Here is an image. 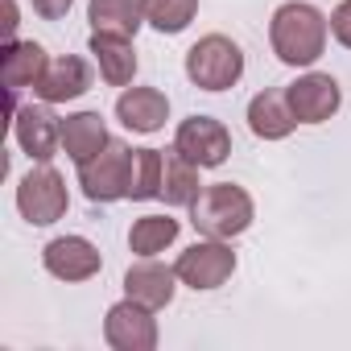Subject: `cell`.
Listing matches in <instances>:
<instances>
[{
    "mask_svg": "<svg viewBox=\"0 0 351 351\" xmlns=\"http://www.w3.org/2000/svg\"><path fill=\"white\" fill-rule=\"evenodd\" d=\"M5 34H9V42H17V5L13 0L5 5Z\"/></svg>",
    "mask_w": 351,
    "mask_h": 351,
    "instance_id": "484cf974",
    "label": "cell"
},
{
    "mask_svg": "<svg viewBox=\"0 0 351 351\" xmlns=\"http://www.w3.org/2000/svg\"><path fill=\"white\" fill-rule=\"evenodd\" d=\"M161 173H165V153L161 149H132L128 199H136V203L161 199Z\"/></svg>",
    "mask_w": 351,
    "mask_h": 351,
    "instance_id": "44dd1931",
    "label": "cell"
},
{
    "mask_svg": "<svg viewBox=\"0 0 351 351\" xmlns=\"http://www.w3.org/2000/svg\"><path fill=\"white\" fill-rule=\"evenodd\" d=\"M330 38L351 50V0H343V5L330 13Z\"/></svg>",
    "mask_w": 351,
    "mask_h": 351,
    "instance_id": "cb8c5ba5",
    "label": "cell"
},
{
    "mask_svg": "<svg viewBox=\"0 0 351 351\" xmlns=\"http://www.w3.org/2000/svg\"><path fill=\"white\" fill-rule=\"evenodd\" d=\"M248 128L261 141H285L298 128L285 91H261V95H252V104H248Z\"/></svg>",
    "mask_w": 351,
    "mask_h": 351,
    "instance_id": "2e32d148",
    "label": "cell"
},
{
    "mask_svg": "<svg viewBox=\"0 0 351 351\" xmlns=\"http://www.w3.org/2000/svg\"><path fill=\"white\" fill-rule=\"evenodd\" d=\"M326 34H330V17H322L306 0H289L269 21L273 54L285 66H314L326 50Z\"/></svg>",
    "mask_w": 351,
    "mask_h": 351,
    "instance_id": "6da1fadb",
    "label": "cell"
},
{
    "mask_svg": "<svg viewBox=\"0 0 351 351\" xmlns=\"http://www.w3.org/2000/svg\"><path fill=\"white\" fill-rule=\"evenodd\" d=\"M199 195H203L199 165L186 161L178 149H169V153H165V173H161V199H165L169 207H191Z\"/></svg>",
    "mask_w": 351,
    "mask_h": 351,
    "instance_id": "ffe728a7",
    "label": "cell"
},
{
    "mask_svg": "<svg viewBox=\"0 0 351 351\" xmlns=\"http://www.w3.org/2000/svg\"><path fill=\"white\" fill-rule=\"evenodd\" d=\"M71 5H75V0H34V13L46 17V21H62L71 13Z\"/></svg>",
    "mask_w": 351,
    "mask_h": 351,
    "instance_id": "d4e9b609",
    "label": "cell"
},
{
    "mask_svg": "<svg viewBox=\"0 0 351 351\" xmlns=\"http://www.w3.org/2000/svg\"><path fill=\"white\" fill-rule=\"evenodd\" d=\"M108 141H112V136H108V128H104V116H99V112H75V116H66V120H62V153H66L75 165L91 161Z\"/></svg>",
    "mask_w": 351,
    "mask_h": 351,
    "instance_id": "ac0fdd59",
    "label": "cell"
},
{
    "mask_svg": "<svg viewBox=\"0 0 351 351\" xmlns=\"http://www.w3.org/2000/svg\"><path fill=\"white\" fill-rule=\"evenodd\" d=\"M252 195L236 182H215V186H203V195L191 203V223L199 236H211V240H236L252 228Z\"/></svg>",
    "mask_w": 351,
    "mask_h": 351,
    "instance_id": "7a4b0ae2",
    "label": "cell"
},
{
    "mask_svg": "<svg viewBox=\"0 0 351 351\" xmlns=\"http://www.w3.org/2000/svg\"><path fill=\"white\" fill-rule=\"evenodd\" d=\"M91 34H112V38H136L145 25V0H91L87 5Z\"/></svg>",
    "mask_w": 351,
    "mask_h": 351,
    "instance_id": "9a60e30c",
    "label": "cell"
},
{
    "mask_svg": "<svg viewBox=\"0 0 351 351\" xmlns=\"http://www.w3.org/2000/svg\"><path fill=\"white\" fill-rule=\"evenodd\" d=\"M13 136L29 161H54L62 149V120L50 112V104H25L13 116Z\"/></svg>",
    "mask_w": 351,
    "mask_h": 351,
    "instance_id": "ba28073f",
    "label": "cell"
},
{
    "mask_svg": "<svg viewBox=\"0 0 351 351\" xmlns=\"http://www.w3.org/2000/svg\"><path fill=\"white\" fill-rule=\"evenodd\" d=\"M42 265L50 277L58 281H91L99 269H104V256L91 240L83 236H58L42 248Z\"/></svg>",
    "mask_w": 351,
    "mask_h": 351,
    "instance_id": "8fae6325",
    "label": "cell"
},
{
    "mask_svg": "<svg viewBox=\"0 0 351 351\" xmlns=\"http://www.w3.org/2000/svg\"><path fill=\"white\" fill-rule=\"evenodd\" d=\"M173 273H178V281L191 285L195 293H199V289H219V285L236 273V252H232L228 240L203 236L199 244H191L178 261H173Z\"/></svg>",
    "mask_w": 351,
    "mask_h": 351,
    "instance_id": "8992f818",
    "label": "cell"
},
{
    "mask_svg": "<svg viewBox=\"0 0 351 351\" xmlns=\"http://www.w3.org/2000/svg\"><path fill=\"white\" fill-rule=\"evenodd\" d=\"M128 173H132V149L124 141H108L91 161L79 165V186L91 203H120L128 199Z\"/></svg>",
    "mask_w": 351,
    "mask_h": 351,
    "instance_id": "5b68a950",
    "label": "cell"
},
{
    "mask_svg": "<svg viewBox=\"0 0 351 351\" xmlns=\"http://www.w3.org/2000/svg\"><path fill=\"white\" fill-rule=\"evenodd\" d=\"M91 54L99 62V79L108 87H128L136 79V50L128 38H112V34H91Z\"/></svg>",
    "mask_w": 351,
    "mask_h": 351,
    "instance_id": "e0dca14e",
    "label": "cell"
},
{
    "mask_svg": "<svg viewBox=\"0 0 351 351\" xmlns=\"http://www.w3.org/2000/svg\"><path fill=\"white\" fill-rule=\"evenodd\" d=\"M173 240H178V219H169V215H141L128 228V248L136 256H157Z\"/></svg>",
    "mask_w": 351,
    "mask_h": 351,
    "instance_id": "7402d4cb",
    "label": "cell"
},
{
    "mask_svg": "<svg viewBox=\"0 0 351 351\" xmlns=\"http://www.w3.org/2000/svg\"><path fill=\"white\" fill-rule=\"evenodd\" d=\"M66 207H71L66 182H62V173L50 161H38L25 178L17 182V211L25 215V223L50 228V223H58L66 215Z\"/></svg>",
    "mask_w": 351,
    "mask_h": 351,
    "instance_id": "277c9868",
    "label": "cell"
},
{
    "mask_svg": "<svg viewBox=\"0 0 351 351\" xmlns=\"http://www.w3.org/2000/svg\"><path fill=\"white\" fill-rule=\"evenodd\" d=\"M50 58L38 42H9L5 46V58H0V79H5L9 91H21V87H38V79L46 75Z\"/></svg>",
    "mask_w": 351,
    "mask_h": 351,
    "instance_id": "d6986e66",
    "label": "cell"
},
{
    "mask_svg": "<svg viewBox=\"0 0 351 351\" xmlns=\"http://www.w3.org/2000/svg\"><path fill=\"white\" fill-rule=\"evenodd\" d=\"M199 13V0H145V21L157 34H182Z\"/></svg>",
    "mask_w": 351,
    "mask_h": 351,
    "instance_id": "603a6c76",
    "label": "cell"
},
{
    "mask_svg": "<svg viewBox=\"0 0 351 351\" xmlns=\"http://www.w3.org/2000/svg\"><path fill=\"white\" fill-rule=\"evenodd\" d=\"M91 91V66L75 54H62V58H50L46 75L38 79L34 95L46 99V104H66V99H79Z\"/></svg>",
    "mask_w": 351,
    "mask_h": 351,
    "instance_id": "5bb4252c",
    "label": "cell"
},
{
    "mask_svg": "<svg viewBox=\"0 0 351 351\" xmlns=\"http://www.w3.org/2000/svg\"><path fill=\"white\" fill-rule=\"evenodd\" d=\"M116 120L128 132H145V136L149 132H161L165 120H169V99L157 87H128L116 99Z\"/></svg>",
    "mask_w": 351,
    "mask_h": 351,
    "instance_id": "4fadbf2b",
    "label": "cell"
},
{
    "mask_svg": "<svg viewBox=\"0 0 351 351\" xmlns=\"http://www.w3.org/2000/svg\"><path fill=\"white\" fill-rule=\"evenodd\" d=\"M240 75H244V50L223 34H207L186 50V79L203 91H228L240 83Z\"/></svg>",
    "mask_w": 351,
    "mask_h": 351,
    "instance_id": "3957f363",
    "label": "cell"
},
{
    "mask_svg": "<svg viewBox=\"0 0 351 351\" xmlns=\"http://www.w3.org/2000/svg\"><path fill=\"white\" fill-rule=\"evenodd\" d=\"M285 99H289V112H293L298 124H322V120H330L339 112L343 91H339V83L330 75L310 71V75H302V79H293L285 87Z\"/></svg>",
    "mask_w": 351,
    "mask_h": 351,
    "instance_id": "30bf717a",
    "label": "cell"
},
{
    "mask_svg": "<svg viewBox=\"0 0 351 351\" xmlns=\"http://www.w3.org/2000/svg\"><path fill=\"white\" fill-rule=\"evenodd\" d=\"M173 289H178V273L169 265H161L157 256H141L124 273V298H132L149 310H165L173 302Z\"/></svg>",
    "mask_w": 351,
    "mask_h": 351,
    "instance_id": "7c38bea8",
    "label": "cell"
},
{
    "mask_svg": "<svg viewBox=\"0 0 351 351\" xmlns=\"http://www.w3.org/2000/svg\"><path fill=\"white\" fill-rule=\"evenodd\" d=\"M173 149L186 161H195L199 169H215L232 157V132L215 116H186L173 132Z\"/></svg>",
    "mask_w": 351,
    "mask_h": 351,
    "instance_id": "52a82bcc",
    "label": "cell"
},
{
    "mask_svg": "<svg viewBox=\"0 0 351 351\" xmlns=\"http://www.w3.org/2000/svg\"><path fill=\"white\" fill-rule=\"evenodd\" d=\"M153 314L157 310H149V306H141L132 298L116 302L108 310V318H104L108 347H116V351H153L157 347V318Z\"/></svg>",
    "mask_w": 351,
    "mask_h": 351,
    "instance_id": "9c48e42d",
    "label": "cell"
}]
</instances>
